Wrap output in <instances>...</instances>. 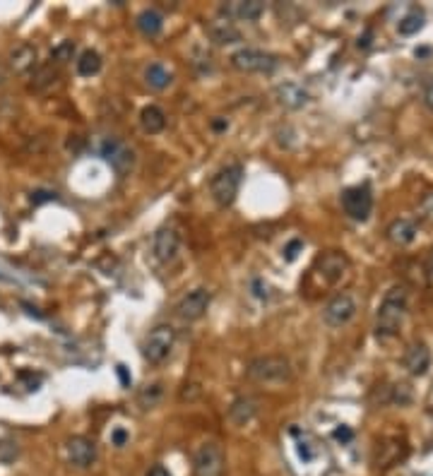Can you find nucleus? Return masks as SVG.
I'll return each mask as SVG.
<instances>
[{
    "instance_id": "nucleus-30",
    "label": "nucleus",
    "mask_w": 433,
    "mask_h": 476,
    "mask_svg": "<svg viewBox=\"0 0 433 476\" xmlns=\"http://www.w3.org/2000/svg\"><path fill=\"white\" fill-rule=\"evenodd\" d=\"M303 250V241H298V238H294V241L289 243V246L284 248V260L286 262H294L298 258V253Z\"/></svg>"
},
{
    "instance_id": "nucleus-7",
    "label": "nucleus",
    "mask_w": 433,
    "mask_h": 476,
    "mask_svg": "<svg viewBox=\"0 0 433 476\" xmlns=\"http://www.w3.org/2000/svg\"><path fill=\"white\" fill-rule=\"evenodd\" d=\"M342 207L354 222H366L373 212V193L369 186H352L342 193Z\"/></svg>"
},
{
    "instance_id": "nucleus-34",
    "label": "nucleus",
    "mask_w": 433,
    "mask_h": 476,
    "mask_svg": "<svg viewBox=\"0 0 433 476\" xmlns=\"http://www.w3.org/2000/svg\"><path fill=\"white\" fill-rule=\"evenodd\" d=\"M334 438H337V441H352V431H347V429H337L334 431Z\"/></svg>"
},
{
    "instance_id": "nucleus-17",
    "label": "nucleus",
    "mask_w": 433,
    "mask_h": 476,
    "mask_svg": "<svg viewBox=\"0 0 433 476\" xmlns=\"http://www.w3.org/2000/svg\"><path fill=\"white\" fill-rule=\"evenodd\" d=\"M419 227L414 219H395L388 227V238L395 243V246H410V243L417 241Z\"/></svg>"
},
{
    "instance_id": "nucleus-26",
    "label": "nucleus",
    "mask_w": 433,
    "mask_h": 476,
    "mask_svg": "<svg viewBox=\"0 0 433 476\" xmlns=\"http://www.w3.org/2000/svg\"><path fill=\"white\" fill-rule=\"evenodd\" d=\"M422 29H424V12L417 10V8L407 12L398 24V32L402 36H414L417 32H422Z\"/></svg>"
},
{
    "instance_id": "nucleus-4",
    "label": "nucleus",
    "mask_w": 433,
    "mask_h": 476,
    "mask_svg": "<svg viewBox=\"0 0 433 476\" xmlns=\"http://www.w3.org/2000/svg\"><path fill=\"white\" fill-rule=\"evenodd\" d=\"M176 344V329L171 325H157L147 334L142 344V356L147 358L150 363H162L164 358L171 353Z\"/></svg>"
},
{
    "instance_id": "nucleus-20",
    "label": "nucleus",
    "mask_w": 433,
    "mask_h": 476,
    "mask_svg": "<svg viewBox=\"0 0 433 476\" xmlns=\"http://www.w3.org/2000/svg\"><path fill=\"white\" fill-rule=\"evenodd\" d=\"M277 96H279V101H282L284 106H289V108H301V106H306V103H308V94L294 82L279 84Z\"/></svg>"
},
{
    "instance_id": "nucleus-29",
    "label": "nucleus",
    "mask_w": 433,
    "mask_h": 476,
    "mask_svg": "<svg viewBox=\"0 0 433 476\" xmlns=\"http://www.w3.org/2000/svg\"><path fill=\"white\" fill-rule=\"evenodd\" d=\"M72 53H75V41H63V44H58L51 51V60H56V63H68V60H72Z\"/></svg>"
},
{
    "instance_id": "nucleus-1",
    "label": "nucleus",
    "mask_w": 433,
    "mask_h": 476,
    "mask_svg": "<svg viewBox=\"0 0 433 476\" xmlns=\"http://www.w3.org/2000/svg\"><path fill=\"white\" fill-rule=\"evenodd\" d=\"M407 306H410V294L405 286H393L381 301L376 315V334L381 339H393L398 337L402 322H405Z\"/></svg>"
},
{
    "instance_id": "nucleus-32",
    "label": "nucleus",
    "mask_w": 433,
    "mask_h": 476,
    "mask_svg": "<svg viewBox=\"0 0 433 476\" xmlns=\"http://www.w3.org/2000/svg\"><path fill=\"white\" fill-rule=\"evenodd\" d=\"M56 198V193H48V191H36L32 193V203L34 205H41V203H48V200Z\"/></svg>"
},
{
    "instance_id": "nucleus-14",
    "label": "nucleus",
    "mask_w": 433,
    "mask_h": 476,
    "mask_svg": "<svg viewBox=\"0 0 433 476\" xmlns=\"http://www.w3.org/2000/svg\"><path fill=\"white\" fill-rule=\"evenodd\" d=\"M318 272H320V277L325 279V282H330V284H334L337 279H342V274L349 270V260L344 258L342 253H325L322 258H318Z\"/></svg>"
},
{
    "instance_id": "nucleus-19",
    "label": "nucleus",
    "mask_w": 433,
    "mask_h": 476,
    "mask_svg": "<svg viewBox=\"0 0 433 476\" xmlns=\"http://www.w3.org/2000/svg\"><path fill=\"white\" fill-rule=\"evenodd\" d=\"M140 125H142L145 132L157 135V132H162L164 128H167V113H164L159 106H145L142 111H140Z\"/></svg>"
},
{
    "instance_id": "nucleus-22",
    "label": "nucleus",
    "mask_w": 433,
    "mask_h": 476,
    "mask_svg": "<svg viewBox=\"0 0 433 476\" xmlns=\"http://www.w3.org/2000/svg\"><path fill=\"white\" fill-rule=\"evenodd\" d=\"M210 36L215 44H236L241 41V32L227 20H217L215 24H210Z\"/></svg>"
},
{
    "instance_id": "nucleus-27",
    "label": "nucleus",
    "mask_w": 433,
    "mask_h": 476,
    "mask_svg": "<svg viewBox=\"0 0 433 476\" xmlns=\"http://www.w3.org/2000/svg\"><path fill=\"white\" fill-rule=\"evenodd\" d=\"M162 397H164V385H162V382H152V385L140 390L137 402H140V407H142V409H154L162 402Z\"/></svg>"
},
{
    "instance_id": "nucleus-8",
    "label": "nucleus",
    "mask_w": 433,
    "mask_h": 476,
    "mask_svg": "<svg viewBox=\"0 0 433 476\" xmlns=\"http://www.w3.org/2000/svg\"><path fill=\"white\" fill-rule=\"evenodd\" d=\"M224 450L217 443L200 445L193 460V476H224Z\"/></svg>"
},
{
    "instance_id": "nucleus-9",
    "label": "nucleus",
    "mask_w": 433,
    "mask_h": 476,
    "mask_svg": "<svg viewBox=\"0 0 433 476\" xmlns=\"http://www.w3.org/2000/svg\"><path fill=\"white\" fill-rule=\"evenodd\" d=\"M356 310H359L356 298L352 294H347V291H342V294L332 296L330 301H327L325 310H322V320H325L330 327H344L347 322L354 320Z\"/></svg>"
},
{
    "instance_id": "nucleus-37",
    "label": "nucleus",
    "mask_w": 433,
    "mask_h": 476,
    "mask_svg": "<svg viewBox=\"0 0 433 476\" xmlns=\"http://www.w3.org/2000/svg\"><path fill=\"white\" fill-rule=\"evenodd\" d=\"M253 286H255V289H262V282H260V279H255ZM255 296H258V298H267V289H265V291H258V294H255Z\"/></svg>"
},
{
    "instance_id": "nucleus-33",
    "label": "nucleus",
    "mask_w": 433,
    "mask_h": 476,
    "mask_svg": "<svg viewBox=\"0 0 433 476\" xmlns=\"http://www.w3.org/2000/svg\"><path fill=\"white\" fill-rule=\"evenodd\" d=\"M422 212H424V217L429 219V222H433V193H431V195H426V198H424Z\"/></svg>"
},
{
    "instance_id": "nucleus-5",
    "label": "nucleus",
    "mask_w": 433,
    "mask_h": 476,
    "mask_svg": "<svg viewBox=\"0 0 433 476\" xmlns=\"http://www.w3.org/2000/svg\"><path fill=\"white\" fill-rule=\"evenodd\" d=\"M101 157L111 164V169L118 176H128L133 169H135V149L130 144H125L123 140L118 137H108L103 140L101 144Z\"/></svg>"
},
{
    "instance_id": "nucleus-31",
    "label": "nucleus",
    "mask_w": 433,
    "mask_h": 476,
    "mask_svg": "<svg viewBox=\"0 0 433 476\" xmlns=\"http://www.w3.org/2000/svg\"><path fill=\"white\" fill-rule=\"evenodd\" d=\"M128 431L125 429H113L111 431V445H116V448H123V445L128 443Z\"/></svg>"
},
{
    "instance_id": "nucleus-11",
    "label": "nucleus",
    "mask_w": 433,
    "mask_h": 476,
    "mask_svg": "<svg viewBox=\"0 0 433 476\" xmlns=\"http://www.w3.org/2000/svg\"><path fill=\"white\" fill-rule=\"evenodd\" d=\"M65 453H68V460L75 467L87 469L96 462V443L84 436H72L65 443Z\"/></svg>"
},
{
    "instance_id": "nucleus-35",
    "label": "nucleus",
    "mask_w": 433,
    "mask_h": 476,
    "mask_svg": "<svg viewBox=\"0 0 433 476\" xmlns=\"http://www.w3.org/2000/svg\"><path fill=\"white\" fill-rule=\"evenodd\" d=\"M147 476H171V474H169V469H164V467L157 465V467H152V469H150Z\"/></svg>"
},
{
    "instance_id": "nucleus-3",
    "label": "nucleus",
    "mask_w": 433,
    "mask_h": 476,
    "mask_svg": "<svg viewBox=\"0 0 433 476\" xmlns=\"http://www.w3.org/2000/svg\"><path fill=\"white\" fill-rule=\"evenodd\" d=\"M241 181H243L241 164H229V166H224L222 171H217L215 178L210 183L212 200H215L219 207H229L236 200V195H239Z\"/></svg>"
},
{
    "instance_id": "nucleus-38",
    "label": "nucleus",
    "mask_w": 433,
    "mask_h": 476,
    "mask_svg": "<svg viewBox=\"0 0 433 476\" xmlns=\"http://www.w3.org/2000/svg\"><path fill=\"white\" fill-rule=\"evenodd\" d=\"M426 103H429V106L433 108V84L429 87V91H426Z\"/></svg>"
},
{
    "instance_id": "nucleus-18",
    "label": "nucleus",
    "mask_w": 433,
    "mask_h": 476,
    "mask_svg": "<svg viewBox=\"0 0 433 476\" xmlns=\"http://www.w3.org/2000/svg\"><path fill=\"white\" fill-rule=\"evenodd\" d=\"M255 414H258V402H255L253 397H239V400H234L229 407V421L234 426L251 424Z\"/></svg>"
},
{
    "instance_id": "nucleus-12",
    "label": "nucleus",
    "mask_w": 433,
    "mask_h": 476,
    "mask_svg": "<svg viewBox=\"0 0 433 476\" xmlns=\"http://www.w3.org/2000/svg\"><path fill=\"white\" fill-rule=\"evenodd\" d=\"M181 250V234L174 227H164L157 231L154 236V258L162 262V265H169V262L176 260Z\"/></svg>"
},
{
    "instance_id": "nucleus-24",
    "label": "nucleus",
    "mask_w": 433,
    "mask_h": 476,
    "mask_svg": "<svg viewBox=\"0 0 433 476\" xmlns=\"http://www.w3.org/2000/svg\"><path fill=\"white\" fill-rule=\"evenodd\" d=\"M75 65L82 77H91L101 70V56L96 51H91V48H87V51L80 53V58L75 60Z\"/></svg>"
},
{
    "instance_id": "nucleus-15",
    "label": "nucleus",
    "mask_w": 433,
    "mask_h": 476,
    "mask_svg": "<svg viewBox=\"0 0 433 476\" xmlns=\"http://www.w3.org/2000/svg\"><path fill=\"white\" fill-rule=\"evenodd\" d=\"M431 366V351L429 346L424 344V341H414V344L407 349V356H405V368L410 370L412 375H426V370H429Z\"/></svg>"
},
{
    "instance_id": "nucleus-36",
    "label": "nucleus",
    "mask_w": 433,
    "mask_h": 476,
    "mask_svg": "<svg viewBox=\"0 0 433 476\" xmlns=\"http://www.w3.org/2000/svg\"><path fill=\"white\" fill-rule=\"evenodd\" d=\"M118 375H120V380H123V385L130 387V378H128V373H125V366H118Z\"/></svg>"
},
{
    "instance_id": "nucleus-28",
    "label": "nucleus",
    "mask_w": 433,
    "mask_h": 476,
    "mask_svg": "<svg viewBox=\"0 0 433 476\" xmlns=\"http://www.w3.org/2000/svg\"><path fill=\"white\" fill-rule=\"evenodd\" d=\"M17 455H20V445H17V441L3 438V441H0V465H12V462L17 460Z\"/></svg>"
},
{
    "instance_id": "nucleus-25",
    "label": "nucleus",
    "mask_w": 433,
    "mask_h": 476,
    "mask_svg": "<svg viewBox=\"0 0 433 476\" xmlns=\"http://www.w3.org/2000/svg\"><path fill=\"white\" fill-rule=\"evenodd\" d=\"M56 79H58V68H53V63L41 65V68H36L32 75V89L44 91L51 87V84H56Z\"/></svg>"
},
{
    "instance_id": "nucleus-2",
    "label": "nucleus",
    "mask_w": 433,
    "mask_h": 476,
    "mask_svg": "<svg viewBox=\"0 0 433 476\" xmlns=\"http://www.w3.org/2000/svg\"><path fill=\"white\" fill-rule=\"evenodd\" d=\"M246 375L262 385H282L291 380V361L284 356H260L253 358L246 368Z\"/></svg>"
},
{
    "instance_id": "nucleus-16",
    "label": "nucleus",
    "mask_w": 433,
    "mask_h": 476,
    "mask_svg": "<svg viewBox=\"0 0 433 476\" xmlns=\"http://www.w3.org/2000/svg\"><path fill=\"white\" fill-rule=\"evenodd\" d=\"M8 65H10L12 72H17V75H24V72L34 70V65H36V48L32 44L15 46L10 51Z\"/></svg>"
},
{
    "instance_id": "nucleus-10",
    "label": "nucleus",
    "mask_w": 433,
    "mask_h": 476,
    "mask_svg": "<svg viewBox=\"0 0 433 476\" xmlns=\"http://www.w3.org/2000/svg\"><path fill=\"white\" fill-rule=\"evenodd\" d=\"M207 308H210V291L207 289H193L179 301V306H176V315L186 322H195L207 313Z\"/></svg>"
},
{
    "instance_id": "nucleus-39",
    "label": "nucleus",
    "mask_w": 433,
    "mask_h": 476,
    "mask_svg": "<svg viewBox=\"0 0 433 476\" xmlns=\"http://www.w3.org/2000/svg\"><path fill=\"white\" fill-rule=\"evenodd\" d=\"M215 128H217V130H224V128H229V125L222 123V120H215Z\"/></svg>"
},
{
    "instance_id": "nucleus-13",
    "label": "nucleus",
    "mask_w": 433,
    "mask_h": 476,
    "mask_svg": "<svg viewBox=\"0 0 433 476\" xmlns=\"http://www.w3.org/2000/svg\"><path fill=\"white\" fill-rule=\"evenodd\" d=\"M222 12L231 20H241V22H255L262 17V12H265V3H260V0H236V3H229L224 5Z\"/></svg>"
},
{
    "instance_id": "nucleus-21",
    "label": "nucleus",
    "mask_w": 433,
    "mask_h": 476,
    "mask_svg": "<svg viewBox=\"0 0 433 476\" xmlns=\"http://www.w3.org/2000/svg\"><path fill=\"white\" fill-rule=\"evenodd\" d=\"M135 24H137V29L142 32L145 36H157L164 29V17H162V12L159 10H152V8H147V10H142L137 15V20H135Z\"/></svg>"
},
{
    "instance_id": "nucleus-6",
    "label": "nucleus",
    "mask_w": 433,
    "mask_h": 476,
    "mask_svg": "<svg viewBox=\"0 0 433 476\" xmlns=\"http://www.w3.org/2000/svg\"><path fill=\"white\" fill-rule=\"evenodd\" d=\"M231 65L241 72H272L279 65L277 56L260 48H241L231 56Z\"/></svg>"
},
{
    "instance_id": "nucleus-23",
    "label": "nucleus",
    "mask_w": 433,
    "mask_h": 476,
    "mask_svg": "<svg viewBox=\"0 0 433 476\" xmlns=\"http://www.w3.org/2000/svg\"><path fill=\"white\" fill-rule=\"evenodd\" d=\"M145 79H147V84L152 89H167L169 84H171V72L164 68L162 63H152L147 70H145Z\"/></svg>"
}]
</instances>
